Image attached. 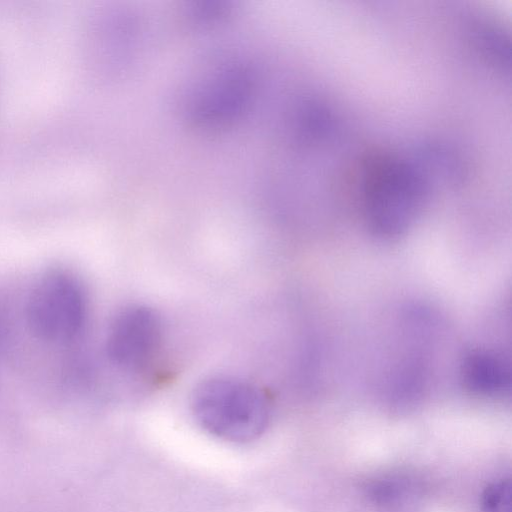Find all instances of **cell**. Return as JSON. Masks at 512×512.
Segmentation results:
<instances>
[{"label":"cell","instance_id":"obj_1","mask_svg":"<svg viewBox=\"0 0 512 512\" xmlns=\"http://www.w3.org/2000/svg\"><path fill=\"white\" fill-rule=\"evenodd\" d=\"M192 410L207 431L236 442L258 437L270 419V404L263 391L230 376L202 381L193 393Z\"/></svg>","mask_w":512,"mask_h":512},{"label":"cell","instance_id":"obj_2","mask_svg":"<svg viewBox=\"0 0 512 512\" xmlns=\"http://www.w3.org/2000/svg\"><path fill=\"white\" fill-rule=\"evenodd\" d=\"M26 316L38 339L54 344L73 341L82 332L87 316L82 285L66 270H48L29 294Z\"/></svg>","mask_w":512,"mask_h":512},{"label":"cell","instance_id":"obj_3","mask_svg":"<svg viewBox=\"0 0 512 512\" xmlns=\"http://www.w3.org/2000/svg\"><path fill=\"white\" fill-rule=\"evenodd\" d=\"M162 340L159 316L147 306L129 305L117 312L110 323L107 354L122 370L141 373L154 363Z\"/></svg>","mask_w":512,"mask_h":512},{"label":"cell","instance_id":"obj_4","mask_svg":"<svg viewBox=\"0 0 512 512\" xmlns=\"http://www.w3.org/2000/svg\"><path fill=\"white\" fill-rule=\"evenodd\" d=\"M460 374L464 387L476 395L497 396L510 387V364L501 352L493 349L468 352L461 362Z\"/></svg>","mask_w":512,"mask_h":512},{"label":"cell","instance_id":"obj_5","mask_svg":"<svg viewBox=\"0 0 512 512\" xmlns=\"http://www.w3.org/2000/svg\"><path fill=\"white\" fill-rule=\"evenodd\" d=\"M482 512H511V480L497 479L488 484L481 494Z\"/></svg>","mask_w":512,"mask_h":512}]
</instances>
